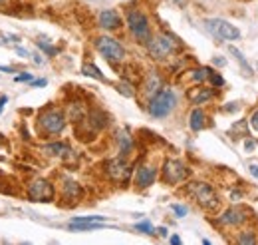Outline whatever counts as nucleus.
<instances>
[{"instance_id": "obj_30", "label": "nucleus", "mask_w": 258, "mask_h": 245, "mask_svg": "<svg viewBox=\"0 0 258 245\" xmlns=\"http://www.w3.org/2000/svg\"><path fill=\"white\" fill-rule=\"evenodd\" d=\"M14 80H16V82H32V74L24 72V74H18V76H16Z\"/></svg>"}, {"instance_id": "obj_33", "label": "nucleus", "mask_w": 258, "mask_h": 245, "mask_svg": "<svg viewBox=\"0 0 258 245\" xmlns=\"http://www.w3.org/2000/svg\"><path fill=\"white\" fill-rule=\"evenodd\" d=\"M245 150H247V152H253V150H255V142H253V140H247Z\"/></svg>"}, {"instance_id": "obj_22", "label": "nucleus", "mask_w": 258, "mask_h": 245, "mask_svg": "<svg viewBox=\"0 0 258 245\" xmlns=\"http://www.w3.org/2000/svg\"><path fill=\"white\" fill-rule=\"evenodd\" d=\"M229 50H231V54H235V58H237V60H239V64L243 66V70H245V76H253V68H251V64L245 60V56H243V54H241V52H239L235 46H231Z\"/></svg>"}, {"instance_id": "obj_31", "label": "nucleus", "mask_w": 258, "mask_h": 245, "mask_svg": "<svg viewBox=\"0 0 258 245\" xmlns=\"http://www.w3.org/2000/svg\"><path fill=\"white\" fill-rule=\"evenodd\" d=\"M251 126H253V128L258 132V110L253 114V116H251Z\"/></svg>"}, {"instance_id": "obj_11", "label": "nucleus", "mask_w": 258, "mask_h": 245, "mask_svg": "<svg viewBox=\"0 0 258 245\" xmlns=\"http://www.w3.org/2000/svg\"><path fill=\"white\" fill-rule=\"evenodd\" d=\"M108 176L114 180V182H120V184H126L131 176V168L128 164L118 158V160H110L108 162Z\"/></svg>"}, {"instance_id": "obj_32", "label": "nucleus", "mask_w": 258, "mask_h": 245, "mask_svg": "<svg viewBox=\"0 0 258 245\" xmlns=\"http://www.w3.org/2000/svg\"><path fill=\"white\" fill-rule=\"evenodd\" d=\"M213 62H215V64H217V66H221V68H223V66H227V60H225V58H223V56H217V58H215V60H213Z\"/></svg>"}, {"instance_id": "obj_19", "label": "nucleus", "mask_w": 258, "mask_h": 245, "mask_svg": "<svg viewBox=\"0 0 258 245\" xmlns=\"http://www.w3.org/2000/svg\"><path fill=\"white\" fill-rule=\"evenodd\" d=\"M213 98V90H205V88H201V90H195V92H191V102L193 104H203V102H207V100H211Z\"/></svg>"}, {"instance_id": "obj_18", "label": "nucleus", "mask_w": 258, "mask_h": 245, "mask_svg": "<svg viewBox=\"0 0 258 245\" xmlns=\"http://www.w3.org/2000/svg\"><path fill=\"white\" fill-rule=\"evenodd\" d=\"M118 144H120V154L122 156H128L131 152V148H133V142H131V138L126 132H118Z\"/></svg>"}, {"instance_id": "obj_36", "label": "nucleus", "mask_w": 258, "mask_h": 245, "mask_svg": "<svg viewBox=\"0 0 258 245\" xmlns=\"http://www.w3.org/2000/svg\"><path fill=\"white\" fill-rule=\"evenodd\" d=\"M251 174H253L255 178H258V166H255V164L251 166Z\"/></svg>"}, {"instance_id": "obj_34", "label": "nucleus", "mask_w": 258, "mask_h": 245, "mask_svg": "<svg viewBox=\"0 0 258 245\" xmlns=\"http://www.w3.org/2000/svg\"><path fill=\"white\" fill-rule=\"evenodd\" d=\"M6 104H8V98H6V96H0V112L4 110V106H6Z\"/></svg>"}, {"instance_id": "obj_25", "label": "nucleus", "mask_w": 258, "mask_h": 245, "mask_svg": "<svg viewBox=\"0 0 258 245\" xmlns=\"http://www.w3.org/2000/svg\"><path fill=\"white\" fill-rule=\"evenodd\" d=\"M135 230H137V232H143V234H149V236H153V234H155V230H153V226H151L149 222H141V224H137V226H135Z\"/></svg>"}, {"instance_id": "obj_40", "label": "nucleus", "mask_w": 258, "mask_h": 245, "mask_svg": "<svg viewBox=\"0 0 258 245\" xmlns=\"http://www.w3.org/2000/svg\"><path fill=\"white\" fill-rule=\"evenodd\" d=\"M231 198H233V200H239V198H241V192H233Z\"/></svg>"}, {"instance_id": "obj_15", "label": "nucleus", "mask_w": 258, "mask_h": 245, "mask_svg": "<svg viewBox=\"0 0 258 245\" xmlns=\"http://www.w3.org/2000/svg\"><path fill=\"white\" fill-rule=\"evenodd\" d=\"M163 88V82H161V78L155 74V72H151L149 76H147V80H145V86H143V92H145V96H149V98H153L159 90Z\"/></svg>"}, {"instance_id": "obj_23", "label": "nucleus", "mask_w": 258, "mask_h": 245, "mask_svg": "<svg viewBox=\"0 0 258 245\" xmlns=\"http://www.w3.org/2000/svg\"><path fill=\"white\" fill-rule=\"evenodd\" d=\"M211 68H199V70H195L193 72V80H197V82H203V80H209V76H211Z\"/></svg>"}, {"instance_id": "obj_37", "label": "nucleus", "mask_w": 258, "mask_h": 245, "mask_svg": "<svg viewBox=\"0 0 258 245\" xmlns=\"http://www.w3.org/2000/svg\"><path fill=\"white\" fill-rule=\"evenodd\" d=\"M171 244L179 245V244H181V238H179V236H173V238H171Z\"/></svg>"}, {"instance_id": "obj_2", "label": "nucleus", "mask_w": 258, "mask_h": 245, "mask_svg": "<svg viewBox=\"0 0 258 245\" xmlns=\"http://www.w3.org/2000/svg\"><path fill=\"white\" fill-rule=\"evenodd\" d=\"M189 194L197 200V204L205 210H217L219 208V198L215 194V190L209 186V184H203V182H197V184H191L189 186Z\"/></svg>"}, {"instance_id": "obj_1", "label": "nucleus", "mask_w": 258, "mask_h": 245, "mask_svg": "<svg viewBox=\"0 0 258 245\" xmlns=\"http://www.w3.org/2000/svg\"><path fill=\"white\" fill-rule=\"evenodd\" d=\"M175 106H177V96H175V92L161 88V90L151 98V102H149V114H151L153 118H167V116L175 110Z\"/></svg>"}, {"instance_id": "obj_17", "label": "nucleus", "mask_w": 258, "mask_h": 245, "mask_svg": "<svg viewBox=\"0 0 258 245\" xmlns=\"http://www.w3.org/2000/svg\"><path fill=\"white\" fill-rule=\"evenodd\" d=\"M82 74H84V76H90V78H94V80L106 82V76H104L102 70H100L98 66H94V64H84V66H82Z\"/></svg>"}, {"instance_id": "obj_5", "label": "nucleus", "mask_w": 258, "mask_h": 245, "mask_svg": "<svg viewBox=\"0 0 258 245\" xmlns=\"http://www.w3.org/2000/svg\"><path fill=\"white\" fill-rule=\"evenodd\" d=\"M147 50H149V54H151L155 60H163V58H167L169 54L175 52V42H173V38L167 36V34H157L155 38H149Z\"/></svg>"}, {"instance_id": "obj_24", "label": "nucleus", "mask_w": 258, "mask_h": 245, "mask_svg": "<svg viewBox=\"0 0 258 245\" xmlns=\"http://www.w3.org/2000/svg\"><path fill=\"white\" fill-rule=\"evenodd\" d=\"M118 92L122 94V96H126V98H133V86L128 84V82H122V84H118Z\"/></svg>"}, {"instance_id": "obj_16", "label": "nucleus", "mask_w": 258, "mask_h": 245, "mask_svg": "<svg viewBox=\"0 0 258 245\" xmlns=\"http://www.w3.org/2000/svg\"><path fill=\"white\" fill-rule=\"evenodd\" d=\"M189 126H191L193 132H201L203 130V126H205V114H203V110H193L191 112Z\"/></svg>"}, {"instance_id": "obj_38", "label": "nucleus", "mask_w": 258, "mask_h": 245, "mask_svg": "<svg viewBox=\"0 0 258 245\" xmlns=\"http://www.w3.org/2000/svg\"><path fill=\"white\" fill-rule=\"evenodd\" d=\"M157 236L165 238V236H167V230H165V228H159V230H157Z\"/></svg>"}, {"instance_id": "obj_20", "label": "nucleus", "mask_w": 258, "mask_h": 245, "mask_svg": "<svg viewBox=\"0 0 258 245\" xmlns=\"http://www.w3.org/2000/svg\"><path fill=\"white\" fill-rule=\"evenodd\" d=\"M44 152L50 154V156H66V154H72V150H70L66 144H50V146L44 148Z\"/></svg>"}, {"instance_id": "obj_41", "label": "nucleus", "mask_w": 258, "mask_h": 245, "mask_svg": "<svg viewBox=\"0 0 258 245\" xmlns=\"http://www.w3.org/2000/svg\"><path fill=\"white\" fill-rule=\"evenodd\" d=\"M175 2H183V0H175Z\"/></svg>"}, {"instance_id": "obj_4", "label": "nucleus", "mask_w": 258, "mask_h": 245, "mask_svg": "<svg viewBox=\"0 0 258 245\" xmlns=\"http://www.w3.org/2000/svg\"><path fill=\"white\" fill-rule=\"evenodd\" d=\"M205 24H207V30L213 32L221 40H239L241 38V30L223 18H209V20H205Z\"/></svg>"}, {"instance_id": "obj_9", "label": "nucleus", "mask_w": 258, "mask_h": 245, "mask_svg": "<svg viewBox=\"0 0 258 245\" xmlns=\"http://www.w3.org/2000/svg\"><path fill=\"white\" fill-rule=\"evenodd\" d=\"M28 198L32 202H40V204H48L54 200V186L46 180H36L30 188H28Z\"/></svg>"}, {"instance_id": "obj_13", "label": "nucleus", "mask_w": 258, "mask_h": 245, "mask_svg": "<svg viewBox=\"0 0 258 245\" xmlns=\"http://www.w3.org/2000/svg\"><path fill=\"white\" fill-rule=\"evenodd\" d=\"M100 26L106 30H118L122 26V18L116 10H102L100 14Z\"/></svg>"}, {"instance_id": "obj_8", "label": "nucleus", "mask_w": 258, "mask_h": 245, "mask_svg": "<svg viewBox=\"0 0 258 245\" xmlns=\"http://www.w3.org/2000/svg\"><path fill=\"white\" fill-rule=\"evenodd\" d=\"M163 178L167 184H181L189 178V168L179 160H169L163 166Z\"/></svg>"}, {"instance_id": "obj_6", "label": "nucleus", "mask_w": 258, "mask_h": 245, "mask_svg": "<svg viewBox=\"0 0 258 245\" xmlns=\"http://www.w3.org/2000/svg\"><path fill=\"white\" fill-rule=\"evenodd\" d=\"M96 46H98V50L102 52V56H104L106 60H110V62H122V60L126 58L124 46H122L116 38H112V36H102V38H98Z\"/></svg>"}, {"instance_id": "obj_21", "label": "nucleus", "mask_w": 258, "mask_h": 245, "mask_svg": "<svg viewBox=\"0 0 258 245\" xmlns=\"http://www.w3.org/2000/svg\"><path fill=\"white\" fill-rule=\"evenodd\" d=\"M80 194H82V190H80V186H78L76 182H72V180H66V182H64V196H66V198H72V200H74V198H78Z\"/></svg>"}, {"instance_id": "obj_12", "label": "nucleus", "mask_w": 258, "mask_h": 245, "mask_svg": "<svg viewBox=\"0 0 258 245\" xmlns=\"http://www.w3.org/2000/svg\"><path fill=\"white\" fill-rule=\"evenodd\" d=\"M249 220V212L243 208H231L221 216V224L225 226H241Z\"/></svg>"}, {"instance_id": "obj_35", "label": "nucleus", "mask_w": 258, "mask_h": 245, "mask_svg": "<svg viewBox=\"0 0 258 245\" xmlns=\"http://www.w3.org/2000/svg\"><path fill=\"white\" fill-rule=\"evenodd\" d=\"M46 84H48L46 80H34V82H32V86H40V88H42V86H46Z\"/></svg>"}, {"instance_id": "obj_27", "label": "nucleus", "mask_w": 258, "mask_h": 245, "mask_svg": "<svg viewBox=\"0 0 258 245\" xmlns=\"http://www.w3.org/2000/svg\"><path fill=\"white\" fill-rule=\"evenodd\" d=\"M38 46H40L48 56H54V54H56V48H54V46H48L44 40H40V42H38Z\"/></svg>"}, {"instance_id": "obj_26", "label": "nucleus", "mask_w": 258, "mask_h": 245, "mask_svg": "<svg viewBox=\"0 0 258 245\" xmlns=\"http://www.w3.org/2000/svg\"><path fill=\"white\" fill-rule=\"evenodd\" d=\"M209 80L213 82V86H223V84H225V80H223V76H221V74H217V72H211V76H209Z\"/></svg>"}, {"instance_id": "obj_14", "label": "nucleus", "mask_w": 258, "mask_h": 245, "mask_svg": "<svg viewBox=\"0 0 258 245\" xmlns=\"http://www.w3.org/2000/svg\"><path fill=\"white\" fill-rule=\"evenodd\" d=\"M157 178V170L151 168V166H145V168H139L137 174H135V184L139 188H149Z\"/></svg>"}, {"instance_id": "obj_29", "label": "nucleus", "mask_w": 258, "mask_h": 245, "mask_svg": "<svg viewBox=\"0 0 258 245\" xmlns=\"http://www.w3.org/2000/svg\"><path fill=\"white\" fill-rule=\"evenodd\" d=\"M239 244H257V238L245 234V236H239Z\"/></svg>"}, {"instance_id": "obj_10", "label": "nucleus", "mask_w": 258, "mask_h": 245, "mask_svg": "<svg viewBox=\"0 0 258 245\" xmlns=\"http://www.w3.org/2000/svg\"><path fill=\"white\" fill-rule=\"evenodd\" d=\"M106 226V218L102 216H88V218H74L70 222V230L74 232H90V230H100Z\"/></svg>"}, {"instance_id": "obj_3", "label": "nucleus", "mask_w": 258, "mask_h": 245, "mask_svg": "<svg viewBox=\"0 0 258 245\" xmlns=\"http://www.w3.org/2000/svg\"><path fill=\"white\" fill-rule=\"evenodd\" d=\"M128 26H129V30H131V34H133L139 42H143V44L149 42L151 30H149V20H147L145 14H141V12H137V10H131L128 14Z\"/></svg>"}, {"instance_id": "obj_39", "label": "nucleus", "mask_w": 258, "mask_h": 245, "mask_svg": "<svg viewBox=\"0 0 258 245\" xmlns=\"http://www.w3.org/2000/svg\"><path fill=\"white\" fill-rule=\"evenodd\" d=\"M0 72H14L10 66H0Z\"/></svg>"}, {"instance_id": "obj_7", "label": "nucleus", "mask_w": 258, "mask_h": 245, "mask_svg": "<svg viewBox=\"0 0 258 245\" xmlns=\"http://www.w3.org/2000/svg\"><path fill=\"white\" fill-rule=\"evenodd\" d=\"M38 126L46 134H60L66 128V120L60 110H46L38 116Z\"/></svg>"}, {"instance_id": "obj_28", "label": "nucleus", "mask_w": 258, "mask_h": 245, "mask_svg": "<svg viewBox=\"0 0 258 245\" xmlns=\"http://www.w3.org/2000/svg\"><path fill=\"white\" fill-rule=\"evenodd\" d=\"M171 210H173L179 218H185V216H187V212H189L185 206H177V204H173V206H171Z\"/></svg>"}]
</instances>
